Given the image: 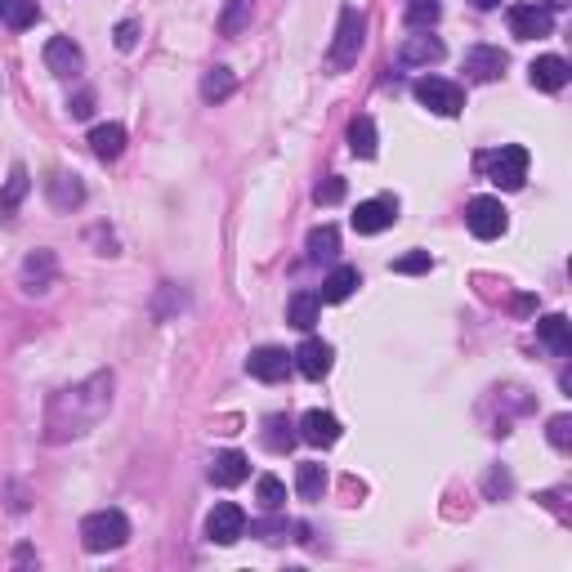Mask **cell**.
Masks as SVG:
<instances>
[{"instance_id": "1", "label": "cell", "mask_w": 572, "mask_h": 572, "mask_svg": "<svg viewBox=\"0 0 572 572\" xmlns=\"http://www.w3.org/2000/svg\"><path fill=\"white\" fill-rule=\"evenodd\" d=\"M112 385H117L112 371H94L81 385L59 389V394L50 398V407H45V443H68V438L90 434V429L108 416Z\"/></svg>"}, {"instance_id": "2", "label": "cell", "mask_w": 572, "mask_h": 572, "mask_svg": "<svg viewBox=\"0 0 572 572\" xmlns=\"http://www.w3.org/2000/svg\"><path fill=\"white\" fill-rule=\"evenodd\" d=\"M130 541V519L121 510H94L81 519V546L90 555H108Z\"/></svg>"}, {"instance_id": "3", "label": "cell", "mask_w": 572, "mask_h": 572, "mask_svg": "<svg viewBox=\"0 0 572 572\" xmlns=\"http://www.w3.org/2000/svg\"><path fill=\"white\" fill-rule=\"evenodd\" d=\"M362 32H367V18H362L358 5H345L340 9V23H336V41H331V72H345L358 63V50H362Z\"/></svg>"}, {"instance_id": "4", "label": "cell", "mask_w": 572, "mask_h": 572, "mask_svg": "<svg viewBox=\"0 0 572 572\" xmlns=\"http://www.w3.org/2000/svg\"><path fill=\"white\" fill-rule=\"evenodd\" d=\"M528 148H519V143H501L497 152H488L483 157V170H488V179L505 193H514V188H523V179H528Z\"/></svg>"}, {"instance_id": "5", "label": "cell", "mask_w": 572, "mask_h": 572, "mask_svg": "<svg viewBox=\"0 0 572 572\" xmlns=\"http://www.w3.org/2000/svg\"><path fill=\"white\" fill-rule=\"evenodd\" d=\"M412 94L434 117H461V108H465V90L456 81H443V76H421L412 85Z\"/></svg>"}, {"instance_id": "6", "label": "cell", "mask_w": 572, "mask_h": 572, "mask_svg": "<svg viewBox=\"0 0 572 572\" xmlns=\"http://www.w3.org/2000/svg\"><path fill=\"white\" fill-rule=\"evenodd\" d=\"M465 224H470V233L479 237V242H497L510 219H505L501 197H474V202L465 206Z\"/></svg>"}, {"instance_id": "7", "label": "cell", "mask_w": 572, "mask_h": 572, "mask_svg": "<svg viewBox=\"0 0 572 572\" xmlns=\"http://www.w3.org/2000/svg\"><path fill=\"white\" fill-rule=\"evenodd\" d=\"M206 537L215 541V546H237V541L246 537V510L233 501H219L211 514H206Z\"/></svg>"}, {"instance_id": "8", "label": "cell", "mask_w": 572, "mask_h": 572, "mask_svg": "<svg viewBox=\"0 0 572 572\" xmlns=\"http://www.w3.org/2000/svg\"><path fill=\"white\" fill-rule=\"evenodd\" d=\"M510 32L519 41H541V36H555V9L537 5H510Z\"/></svg>"}, {"instance_id": "9", "label": "cell", "mask_w": 572, "mask_h": 572, "mask_svg": "<svg viewBox=\"0 0 572 572\" xmlns=\"http://www.w3.org/2000/svg\"><path fill=\"white\" fill-rule=\"evenodd\" d=\"M394 219H398L394 197H367V202H358V211H354V233L376 237V233H385V228H394Z\"/></svg>"}, {"instance_id": "10", "label": "cell", "mask_w": 572, "mask_h": 572, "mask_svg": "<svg viewBox=\"0 0 572 572\" xmlns=\"http://www.w3.org/2000/svg\"><path fill=\"white\" fill-rule=\"evenodd\" d=\"M505 68H510V54L501 50V45H474L470 54H465V72H470V81H501Z\"/></svg>"}, {"instance_id": "11", "label": "cell", "mask_w": 572, "mask_h": 572, "mask_svg": "<svg viewBox=\"0 0 572 572\" xmlns=\"http://www.w3.org/2000/svg\"><path fill=\"white\" fill-rule=\"evenodd\" d=\"M291 362L300 367V376L322 380V376L331 371V362H336V349H331L327 340H318V336H304V340H300V349L291 354Z\"/></svg>"}, {"instance_id": "12", "label": "cell", "mask_w": 572, "mask_h": 572, "mask_svg": "<svg viewBox=\"0 0 572 572\" xmlns=\"http://www.w3.org/2000/svg\"><path fill=\"white\" fill-rule=\"evenodd\" d=\"M295 362L286 349L278 345H264V349H255L251 358H246V371H251L255 380H264V385H278V380H286V371H291Z\"/></svg>"}, {"instance_id": "13", "label": "cell", "mask_w": 572, "mask_h": 572, "mask_svg": "<svg viewBox=\"0 0 572 572\" xmlns=\"http://www.w3.org/2000/svg\"><path fill=\"white\" fill-rule=\"evenodd\" d=\"M81 63H85V54L72 36H50V41H45V68L54 76H76Z\"/></svg>"}, {"instance_id": "14", "label": "cell", "mask_w": 572, "mask_h": 572, "mask_svg": "<svg viewBox=\"0 0 572 572\" xmlns=\"http://www.w3.org/2000/svg\"><path fill=\"white\" fill-rule=\"evenodd\" d=\"M295 429H300V438L309 447H336L340 443V421L331 412H318V407H313V412H304Z\"/></svg>"}, {"instance_id": "15", "label": "cell", "mask_w": 572, "mask_h": 572, "mask_svg": "<svg viewBox=\"0 0 572 572\" xmlns=\"http://www.w3.org/2000/svg\"><path fill=\"white\" fill-rule=\"evenodd\" d=\"M528 81H532V90H541V94H559L568 85V63L559 59V54H541V59H532Z\"/></svg>"}, {"instance_id": "16", "label": "cell", "mask_w": 572, "mask_h": 572, "mask_svg": "<svg viewBox=\"0 0 572 572\" xmlns=\"http://www.w3.org/2000/svg\"><path fill=\"white\" fill-rule=\"evenodd\" d=\"M59 278V260H54V251H32L23 260V286L32 295H45Z\"/></svg>"}, {"instance_id": "17", "label": "cell", "mask_w": 572, "mask_h": 572, "mask_svg": "<svg viewBox=\"0 0 572 572\" xmlns=\"http://www.w3.org/2000/svg\"><path fill=\"white\" fill-rule=\"evenodd\" d=\"M27 193H32V175H27V166H14L5 179V188H0V224H14L18 206L27 202Z\"/></svg>"}, {"instance_id": "18", "label": "cell", "mask_w": 572, "mask_h": 572, "mask_svg": "<svg viewBox=\"0 0 572 572\" xmlns=\"http://www.w3.org/2000/svg\"><path fill=\"white\" fill-rule=\"evenodd\" d=\"M251 479V461L242 452H219L211 461V483L215 488H237V483Z\"/></svg>"}, {"instance_id": "19", "label": "cell", "mask_w": 572, "mask_h": 572, "mask_svg": "<svg viewBox=\"0 0 572 572\" xmlns=\"http://www.w3.org/2000/svg\"><path fill=\"white\" fill-rule=\"evenodd\" d=\"M45 193H50V206H54V211H76V206L85 202V184H81L76 175H63V170L45 179Z\"/></svg>"}, {"instance_id": "20", "label": "cell", "mask_w": 572, "mask_h": 572, "mask_svg": "<svg viewBox=\"0 0 572 572\" xmlns=\"http://www.w3.org/2000/svg\"><path fill=\"white\" fill-rule=\"evenodd\" d=\"M537 340L550 349V354L568 358L572 354V327H568L564 313H546V318L537 322Z\"/></svg>"}, {"instance_id": "21", "label": "cell", "mask_w": 572, "mask_h": 572, "mask_svg": "<svg viewBox=\"0 0 572 572\" xmlns=\"http://www.w3.org/2000/svg\"><path fill=\"white\" fill-rule=\"evenodd\" d=\"M443 59V41L438 36H407L403 50H398V63L403 68H429V63Z\"/></svg>"}, {"instance_id": "22", "label": "cell", "mask_w": 572, "mask_h": 572, "mask_svg": "<svg viewBox=\"0 0 572 572\" xmlns=\"http://www.w3.org/2000/svg\"><path fill=\"white\" fill-rule=\"evenodd\" d=\"M90 152L99 161H117L126 152V126L121 121H108V126H94L90 130Z\"/></svg>"}, {"instance_id": "23", "label": "cell", "mask_w": 572, "mask_h": 572, "mask_svg": "<svg viewBox=\"0 0 572 572\" xmlns=\"http://www.w3.org/2000/svg\"><path fill=\"white\" fill-rule=\"evenodd\" d=\"M318 313H322V295L318 291H295L291 304H286V322L295 331H313L318 327Z\"/></svg>"}, {"instance_id": "24", "label": "cell", "mask_w": 572, "mask_h": 572, "mask_svg": "<svg viewBox=\"0 0 572 572\" xmlns=\"http://www.w3.org/2000/svg\"><path fill=\"white\" fill-rule=\"evenodd\" d=\"M358 286H362V278H358L354 264H336V269L327 273V282H322V300H327V304H340V300H349Z\"/></svg>"}, {"instance_id": "25", "label": "cell", "mask_w": 572, "mask_h": 572, "mask_svg": "<svg viewBox=\"0 0 572 572\" xmlns=\"http://www.w3.org/2000/svg\"><path fill=\"white\" fill-rule=\"evenodd\" d=\"M251 14H255V0H228L224 14H219V36H242L251 27Z\"/></svg>"}, {"instance_id": "26", "label": "cell", "mask_w": 572, "mask_h": 572, "mask_svg": "<svg viewBox=\"0 0 572 572\" xmlns=\"http://www.w3.org/2000/svg\"><path fill=\"white\" fill-rule=\"evenodd\" d=\"M295 492H300L304 501H322V492H327V470H322L318 461L295 465Z\"/></svg>"}, {"instance_id": "27", "label": "cell", "mask_w": 572, "mask_h": 572, "mask_svg": "<svg viewBox=\"0 0 572 572\" xmlns=\"http://www.w3.org/2000/svg\"><path fill=\"white\" fill-rule=\"evenodd\" d=\"M349 152L362 157V161L376 157V121H371V117H354V121H349Z\"/></svg>"}, {"instance_id": "28", "label": "cell", "mask_w": 572, "mask_h": 572, "mask_svg": "<svg viewBox=\"0 0 572 572\" xmlns=\"http://www.w3.org/2000/svg\"><path fill=\"white\" fill-rule=\"evenodd\" d=\"M336 251H340V228H336V224L313 228V233H309V260H313V264L336 260Z\"/></svg>"}, {"instance_id": "29", "label": "cell", "mask_w": 572, "mask_h": 572, "mask_svg": "<svg viewBox=\"0 0 572 572\" xmlns=\"http://www.w3.org/2000/svg\"><path fill=\"white\" fill-rule=\"evenodd\" d=\"M438 18H443V5H438V0H407V9H403V23L412 27V32H429Z\"/></svg>"}, {"instance_id": "30", "label": "cell", "mask_w": 572, "mask_h": 572, "mask_svg": "<svg viewBox=\"0 0 572 572\" xmlns=\"http://www.w3.org/2000/svg\"><path fill=\"white\" fill-rule=\"evenodd\" d=\"M233 90H237V76L228 72V68H211V72L202 76V99H206V103L233 99Z\"/></svg>"}, {"instance_id": "31", "label": "cell", "mask_w": 572, "mask_h": 572, "mask_svg": "<svg viewBox=\"0 0 572 572\" xmlns=\"http://www.w3.org/2000/svg\"><path fill=\"white\" fill-rule=\"evenodd\" d=\"M295 425L286 421V416H269V421H264V447H269V452H291V443H295Z\"/></svg>"}, {"instance_id": "32", "label": "cell", "mask_w": 572, "mask_h": 572, "mask_svg": "<svg viewBox=\"0 0 572 572\" xmlns=\"http://www.w3.org/2000/svg\"><path fill=\"white\" fill-rule=\"evenodd\" d=\"M255 501H260V510H282L286 505V483L278 474H260L255 479Z\"/></svg>"}, {"instance_id": "33", "label": "cell", "mask_w": 572, "mask_h": 572, "mask_svg": "<svg viewBox=\"0 0 572 572\" xmlns=\"http://www.w3.org/2000/svg\"><path fill=\"white\" fill-rule=\"evenodd\" d=\"M36 18H41V5H36V0H9V5H5V18H0V23L14 27V32H27Z\"/></svg>"}, {"instance_id": "34", "label": "cell", "mask_w": 572, "mask_h": 572, "mask_svg": "<svg viewBox=\"0 0 572 572\" xmlns=\"http://www.w3.org/2000/svg\"><path fill=\"white\" fill-rule=\"evenodd\" d=\"M286 532H291V523H286L278 510H269V519H255V523H251V537L269 541V546H273V541H282Z\"/></svg>"}, {"instance_id": "35", "label": "cell", "mask_w": 572, "mask_h": 572, "mask_svg": "<svg viewBox=\"0 0 572 572\" xmlns=\"http://www.w3.org/2000/svg\"><path fill=\"white\" fill-rule=\"evenodd\" d=\"M345 193H349V184L340 175H327L318 188H313V197H318V206H336V202H345Z\"/></svg>"}, {"instance_id": "36", "label": "cell", "mask_w": 572, "mask_h": 572, "mask_svg": "<svg viewBox=\"0 0 572 572\" xmlns=\"http://www.w3.org/2000/svg\"><path fill=\"white\" fill-rule=\"evenodd\" d=\"M429 269H434V255L429 251H407L394 260V273H407V278H412V273H429Z\"/></svg>"}, {"instance_id": "37", "label": "cell", "mask_w": 572, "mask_h": 572, "mask_svg": "<svg viewBox=\"0 0 572 572\" xmlns=\"http://www.w3.org/2000/svg\"><path fill=\"white\" fill-rule=\"evenodd\" d=\"M546 438L559 447V452H568V447H572V416H550Z\"/></svg>"}, {"instance_id": "38", "label": "cell", "mask_w": 572, "mask_h": 572, "mask_svg": "<svg viewBox=\"0 0 572 572\" xmlns=\"http://www.w3.org/2000/svg\"><path fill=\"white\" fill-rule=\"evenodd\" d=\"M112 36H117V50H135V45H139V23H135V18H121V23H117V32H112Z\"/></svg>"}, {"instance_id": "39", "label": "cell", "mask_w": 572, "mask_h": 572, "mask_svg": "<svg viewBox=\"0 0 572 572\" xmlns=\"http://www.w3.org/2000/svg\"><path fill=\"white\" fill-rule=\"evenodd\" d=\"M68 112H72L76 121H85V117H90V112H94V90H81V94H72V99H68Z\"/></svg>"}, {"instance_id": "40", "label": "cell", "mask_w": 572, "mask_h": 572, "mask_svg": "<svg viewBox=\"0 0 572 572\" xmlns=\"http://www.w3.org/2000/svg\"><path fill=\"white\" fill-rule=\"evenodd\" d=\"M14 564H36V550L32 546H18L14 550Z\"/></svg>"}, {"instance_id": "41", "label": "cell", "mask_w": 572, "mask_h": 572, "mask_svg": "<svg viewBox=\"0 0 572 572\" xmlns=\"http://www.w3.org/2000/svg\"><path fill=\"white\" fill-rule=\"evenodd\" d=\"M470 5H474V9H497L501 0H470Z\"/></svg>"}, {"instance_id": "42", "label": "cell", "mask_w": 572, "mask_h": 572, "mask_svg": "<svg viewBox=\"0 0 572 572\" xmlns=\"http://www.w3.org/2000/svg\"><path fill=\"white\" fill-rule=\"evenodd\" d=\"M541 5H546V9H568L572 0H541Z\"/></svg>"}, {"instance_id": "43", "label": "cell", "mask_w": 572, "mask_h": 572, "mask_svg": "<svg viewBox=\"0 0 572 572\" xmlns=\"http://www.w3.org/2000/svg\"><path fill=\"white\" fill-rule=\"evenodd\" d=\"M5 5H9V0H0V18H5Z\"/></svg>"}]
</instances>
